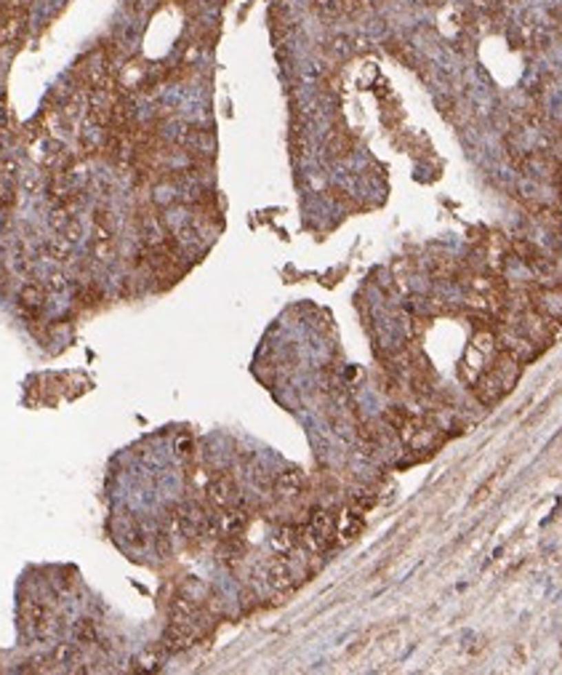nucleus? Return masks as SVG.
Masks as SVG:
<instances>
[{"label":"nucleus","instance_id":"13","mask_svg":"<svg viewBox=\"0 0 562 675\" xmlns=\"http://www.w3.org/2000/svg\"><path fill=\"white\" fill-rule=\"evenodd\" d=\"M121 534H123V542H125V545H131V547H141V545H144L141 526L134 521V518H125V521H123Z\"/></svg>","mask_w":562,"mask_h":675},{"label":"nucleus","instance_id":"2","mask_svg":"<svg viewBox=\"0 0 562 675\" xmlns=\"http://www.w3.org/2000/svg\"><path fill=\"white\" fill-rule=\"evenodd\" d=\"M333 539H336V515H331L328 510H315L309 515V523L302 529V545L320 552L331 547Z\"/></svg>","mask_w":562,"mask_h":675},{"label":"nucleus","instance_id":"1","mask_svg":"<svg viewBox=\"0 0 562 675\" xmlns=\"http://www.w3.org/2000/svg\"><path fill=\"white\" fill-rule=\"evenodd\" d=\"M520 371H522L520 361H514L512 355L501 352V358L493 361V366L488 368L480 379H477V398H480L485 406L499 403L503 395L512 392V387L517 385Z\"/></svg>","mask_w":562,"mask_h":675},{"label":"nucleus","instance_id":"11","mask_svg":"<svg viewBox=\"0 0 562 675\" xmlns=\"http://www.w3.org/2000/svg\"><path fill=\"white\" fill-rule=\"evenodd\" d=\"M43 299H45V291H43V286H38V283H27V286H21V291H19V302H21V307L24 310H41L43 307Z\"/></svg>","mask_w":562,"mask_h":675},{"label":"nucleus","instance_id":"6","mask_svg":"<svg viewBox=\"0 0 562 675\" xmlns=\"http://www.w3.org/2000/svg\"><path fill=\"white\" fill-rule=\"evenodd\" d=\"M195 643V625H179V622H171L163 633V649L168 654H179L184 649H189Z\"/></svg>","mask_w":562,"mask_h":675},{"label":"nucleus","instance_id":"9","mask_svg":"<svg viewBox=\"0 0 562 675\" xmlns=\"http://www.w3.org/2000/svg\"><path fill=\"white\" fill-rule=\"evenodd\" d=\"M275 491H278V496H282V499H293V496H299L302 494V489H304V475L299 470H282L278 478H275Z\"/></svg>","mask_w":562,"mask_h":675},{"label":"nucleus","instance_id":"10","mask_svg":"<svg viewBox=\"0 0 562 675\" xmlns=\"http://www.w3.org/2000/svg\"><path fill=\"white\" fill-rule=\"evenodd\" d=\"M272 545H275L282 555L296 552V547L302 545V529H296V526H282V529H278V534H275Z\"/></svg>","mask_w":562,"mask_h":675},{"label":"nucleus","instance_id":"4","mask_svg":"<svg viewBox=\"0 0 562 675\" xmlns=\"http://www.w3.org/2000/svg\"><path fill=\"white\" fill-rule=\"evenodd\" d=\"M205 496L214 507L219 510H227V507H235L238 505V483L229 478V475H214L205 486Z\"/></svg>","mask_w":562,"mask_h":675},{"label":"nucleus","instance_id":"17","mask_svg":"<svg viewBox=\"0 0 562 675\" xmlns=\"http://www.w3.org/2000/svg\"><path fill=\"white\" fill-rule=\"evenodd\" d=\"M0 125H6V110L0 107Z\"/></svg>","mask_w":562,"mask_h":675},{"label":"nucleus","instance_id":"8","mask_svg":"<svg viewBox=\"0 0 562 675\" xmlns=\"http://www.w3.org/2000/svg\"><path fill=\"white\" fill-rule=\"evenodd\" d=\"M248 526V512H242L240 507H227L219 515V532L221 536H240Z\"/></svg>","mask_w":562,"mask_h":675},{"label":"nucleus","instance_id":"16","mask_svg":"<svg viewBox=\"0 0 562 675\" xmlns=\"http://www.w3.org/2000/svg\"><path fill=\"white\" fill-rule=\"evenodd\" d=\"M72 656H75V649H72L70 643H61V646H56V652H54V659H56L59 665L72 662Z\"/></svg>","mask_w":562,"mask_h":675},{"label":"nucleus","instance_id":"7","mask_svg":"<svg viewBox=\"0 0 562 675\" xmlns=\"http://www.w3.org/2000/svg\"><path fill=\"white\" fill-rule=\"evenodd\" d=\"M365 529V518H362V510H357L355 505L352 507H346V510L336 518V536L342 539V542H352V539H357Z\"/></svg>","mask_w":562,"mask_h":675},{"label":"nucleus","instance_id":"12","mask_svg":"<svg viewBox=\"0 0 562 675\" xmlns=\"http://www.w3.org/2000/svg\"><path fill=\"white\" fill-rule=\"evenodd\" d=\"M75 641H78V646H81V649H91V646H96V641H99L96 625H94L91 619H81V622L75 625Z\"/></svg>","mask_w":562,"mask_h":675},{"label":"nucleus","instance_id":"15","mask_svg":"<svg viewBox=\"0 0 562 675\" xmlns=\"http://www.w3.org/2000/svg\"><path fill=\"white\" fill-rule=\"evenodd\" d=\"M174 451H176V456H181V459H189V456H192V451H195V441H192V435H189V432H181V435H176V441H174Z\"/></svg>","mask_w":562,"mask_h":675},{"label":"nucleus","instance_id":"5","mask_svg":"<svg viewBox=\"0 0 562 675\" xmlns=\"http://www.w3.org/2000/svg\"><path fill=\"white\" fill-rule=\"evenodd\" d=\"M267 585L272 587V590H278V593H288L293 585H296V572H293V563H291V558L288 555H280V558H275L269 566H267Z\"/></svg>","mask_w":562,"mask_h":675},{"label":"nucleus","instance_id":"3","mask_svg":"<svg viewBox=\"0 0 562 675\" xmlns=\"http://www.w3.org/2000/svg\"><path fill=\"white\" fill-rule=\"evenodd\" d=\"M27 24V8L19 0H0V46L11 43Z\"/></svg>","mask_w":562,"mask_h":675},{"label":"nucleus","instance_id":"14","mask_svg":"<svg viewBox=\"0 0 562 675\" xmlns=\"http://www.w3.org/2000/svg\"><path fill=\"white\" fill-rule=\"evenodd\" d=\"M376 502H379V496H376V491L373 489H357L355 491V496H352V505L362 512H368Z\"/></svg>","mask_w":562,"mask_h":675}]
</instances>
